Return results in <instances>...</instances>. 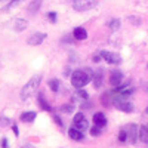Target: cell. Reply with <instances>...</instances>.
Instances as JSON below:
<instances>
[{"instance_id":"8992f818","label":"cell","mask_w":148,"mask_h":148,"mask_svg":"<svg viewBox=\"0 0 148 148\" xmlns=\"http://www.w3.org/2000/svg\"><path fill=\"white\" fill-rule=\"evenodd\" d=\"M101 58L105 59L108 64H120V56L117 53H113V52H108V51H102L101 52Z\"/></svg>"},{"instance_id":"7c38bea8","label":"cell","mask_w":148,"mask_h":148,"mask_svg":"<svg viewBox=\"0 0 148 148\" xmlns=\"http://www.w3.org/2000/svg\"><path fill=\"white\" fill-rule=\"evenodd\" d=\"M93 123H95V126H99V127H104L107 125V119L102 113H95L93 116Z\"/></svg>"},{"instance_id":"484cf974","label":"cell","mask_w":148,"mask_h":148,"mask_svg":"<svg viewBox=\"0 0 148 148\" xmlns=\"http://www.w3.org/2000/svg\"><path fill=\"white\" fill-rule=\"evenodd\" d=\"M47 16H49V19H51V22H55L56 21V14H55V12H49Z\"/></svg>"},{"instance_id":"52a82bcc","label":"cell","mask_w":148,"mask_h":148,"mask_svg":"<svg viewBox=\"0 0 148 148\" xmlns=\"http://www.w3.org/2000/svg\"><path fill=\"white\" fill-rule=\"evenodd\" d=\"M45 39H46V34H45V33H34V34H31V36H30V39H28V45H31V46L42 45Z\"/></svg>"},{"instance_id":"f546056e","label":"cell","mask_w":148,"mask_h":148,"mask_svg":"<svg viewBox=\"0 0 148 148\" xmlns=\"http://www.w3.org/2000/svg\"><path fill=\"white\" fill-rule=\"evenodd\" d=\"M12 129H14V133H15L16 136H18V135H19V132H18V127H16V125H14V126H12Z\"/></svg>"},{"instance_id":"7402d4cb","label":"cell","mask_w":148,"mask_h":148,"mask_svg":"<svg viewBox=\"0 0 148 148\" xmlns=\"http://www.w3.org/2000/svg\"><path fill=\"white\" fill-rule=\"evenodd\" d=\"M76 98L86 101V99H88V92H86V90H82V89H79V90L76 92Z\"/></svg>"},{"instance_id":"d6986e66","label":"cell","mask_w":148,"mask_h":148,"mask_svg":"<svg viewBox=\"0 0 148 148\" xmlns=\"http://www.w3.org/2000/svg\"><path fill=\"white\" fill-rule=\"evenodd\" d=\"M101 101H102V104H104V105L111 104V102H113V93H104V95H102V98H101Z\"/></svg>"},{"instance_id":"ac0fdd59","label":"cell","mask_w":148,"mask_h":148,"mask_svg":"<svg viewBox=\"0 0 148 148\" xmlns=\"http://www.w3.org/2000/svg\"><path fill=\"white\" fill-rule=\"evenodd\" d=\"M27 27V22L24 21V19H16L15 21V25H14V28L16 30V31H21V30H24Z\"/></svg>"},{"instance_id":"5bb4252c","label":"cell","mask_w":148,"mask_h":148,"mask_svg":"<svg viewBox=\"0 0 148 148\" xmlns=\"http://www.w3.org/2000/svg\"><path fill=\"white\" fill-rule=\"evenodd\" d=\"M34 119H36V113H34V111H25V113L21 114V121H24V123H30Z\"/></svg>"},{"instance_id":"603a6c76","label":"cell","mask_w":148,"mask_h":148,"mask_svg":"<svg viewBox=\"0 0 148 148\" xmlns=\"http://www.w3.org/2000/svg\"><path fill=\"white\" fill-rule=\"evenodd\" d=\"M119 141H120V142L127 141V133H126V130H120V133H119Z\"/></svg>"},{"instance_id":"cb8c5ba5","label":"cell","mask_w":148,"mask_h":148,"mask_svg":"<svg viewBox=\"0 0 148 148\" xmlns=\"http://www.w3.org/2000/svg\"><path fill=\"white\" fill-rule=\"evenodd\" d=\"M90 135H92V136H98V135H101V127L99 126H93L92 130H90Z\"/></svg>"},{"instance_id":"ffe728a7","label":"cell","mask_w":148,"mask_h":148,"mask_svg":"<svg viewBox=\"0 0 148 148\" xmlns=\"http://www.w3.org/2000/svg\"><path fill=\"white\" fill-rule=\"evenodd\" d=\"M108 27L113 30V31L119 30V28H120V19H111V21L108 22Z\"/></svg>"},{"instance_id":"5b68a950","label":"cell","mask_w":148,"mask_h":148,"mask_svg":"<svg viewBox=\"0 0 148 148\" xmlns=\"http://www.w3.org/2000/svg\"><path fill=\"white\" fill-rule=\"evenodd\" d=\"M127 133V141L130 144H136V139H138V133H139V127L135 125V123H132V125L129 126V129L126 130Z\"/></svg>"},{"instance_id":"277c9868","label":"cell","mask_w":148,"mask_h":148,"mask_svg":"<svg viewBox=\"0 0 148 148\" xmlns=\"http://www.w3.org/2000/svg\"><path fill=\"white\" fill-rule=\"evenodd\" d=\"M73 121H74V127H77L79 130H86L89 127V121L84 117L83 113H77L76 116H74Z\"/></svg>"},{"instance_id":"1f68e13d","label":"cell","mask_w":148,"mask_h":148,"mask_svg":"<svg viewBox=\"0 0 148 148\" xmlns=\"http://www.w3.org/2000/svg\"><path fill=\"white\" fill-rule=\"evenodd\" d=\"M99 56H96V55H93V62H99Z\"/></svg>"},{"instance_id":"f1b7e54d","label":"cell","mask_w":148,"mask_h":148,"mask_svg":"<svg viewBox=\"0 0 148 148\" xmlns=\"http://www.w3.org/2000/svg\"><path fill=\"white\" fill-rule=\"evenodd\" d=\"M2 148H8V139L6 138L2 139Z\"/></svg>"},{"instance_id":"d4e9b609","label":"cell","mask_w":148,"mask_h":148,"mask_svg":"<svg viewBox=\"0 0 148 148\" xmlns=\"http://www.w3.org/2000/svg\"><path fill=\"white\" fill-rule=\"evenodd\" d=\"M61 110L65 111V113H71V111L74 110V107H73V105H70V104H67V105H62V107H61Z\"/></svg>"},{"instance_id":"44dd1931","label":"cell","mask_w":148,"mask_h":148,"mask_svg":"<svg viewBox=\"0 0 148 148\" xmlns=\"http://www.w3.org/2000/svg\"><path fill=\"white\" fill-rule=\"evenodd\" d=\"M49 88H51L52 89V92H58L59 90V82L58 80H51V82H49Z\"/></svg>"},{"instance_id":"4316f807","label":"cell","mask_w":148,"mask_h":148,"mask_svg":"<svg viewBox=\"0 0 148 148\" xmlns=\"http://www.w3.org/2000/svg\"><path fill=\"white\" fill-rule=\"evenodd\" d=\"M21 2H24V0H12V2L8 5V8H14V6H16L18 3H21Z\"/></svg>"},{"instance_id":"8fae6325","label":"cell","mask_w":148,"mask_h":148,"mask_svg":"<svg viewBox=\"0 0 148 148\" xmlns=\"http://www.w3.org/2000/svg\"><path fill=\"white\" fill-rule=\"evenodd\" d=\"M73 36L76 40H84L86 37H88V31H86L83 27H76L73 31Z\"/></svg>"},{"instance_id":"e0dca14e","label":"cell","mask_w":148,"mask_h":148,"mask_svg":"<svg viewBox=\"0 0 148 148\" xmlns=\"http://www.w3.org/2000/svg\"><path fill=\"white\" fill-rule=\"evenodd\" d=\"M40 5H42V0H34V2H31L30 6H28V12L30 14H36V12L40 9Z\"/></svg>"},{"instance_id":"4fadbf2b","label":"cell","mask_w":148,"mask_h":148,"mask_svg":"<svg viewBox=\"0 0 148 148\" xmlns=\"http://www.w3.org/2000/svg\"><path fill=\"white\" fill-rule=\"evenodd\" d=\"M68 136H70L71 139H74V141H82V139L84 138V136H83V132L79 130L77 127L70 129V130H68Z\"/></svg>"},{"instance_id":"7a4b0ae2","label":"cell","mask_w":148,"mask_h":148,"mask_svg":"<svg viewBox=\"0 0 148 148\" xmlns=\"http://www.w3.org/2000/svg\"><path fill=\"white\" fill-rule=\"evenodd\" d=\"M40 80H42L40 76H36V77H33L25 86H24V89H22V92H21V98H22V99H27V98L36 90V88L39 86Z\"/></svg>"},{"instance_id":"ba28073f","label":"cell","mask_w":148,"mask_h":148,"mask_svg":"<svg viewBox=\"0 0 148 148\" xmlns=\"http://www.w3.org/2000/svg\"><path fill=\"white\" fill-rule=\"evenodd\" d=\"M102 79H104V70H101V68L95 70L93 76H92V80H93V86L96 89H99L102 86Z\"/></svg>"},{"instance_id":"2e32d148","label":"cell","mask_w":148,"mask_h":148,"mask_svg":"<svg viewBox=\"0 0 148 148\" xmlns=\"http://www.w3.org/2000/svg\"><path fill=\"white\" fill-rule=\"evenodd\" d=\"M139 138L142 142L148 145V126H141L139 127Z\"/></svg>"},{"instance_id":"9a60e30c","label":"cell","mask_w":148,"mask_h":148,"mask_svg":"<svg viewBox=\"0 0 148 148\" xmlns=\"http://www.w3.org/2000/svg\"><path fill=\"white\" fill-rule=\"evenodd\" d=\"M37 99H39V104H40V107H42L45 111H52V107L49 105V102H46V99H45L43 93H40L39 96H37Z\"/></svg>"},{"instance_id":"9c48e42d","label":"cell","mask_w":148,"mask_h":148,"mask_svg":"<svg viewBox=\"0 0 148 148\" xmlns=\"http://www.w3.org/2000/svg\"><path fill=\"white\" fill-rule=\"evenodd\" d=\"M121 79H123V74L119 70H113V71H111V74H110V83L113 86H119Z\"/></svg>"},{"instance_id":"836d02e7","label":"cell","mask_w":148,"mask_h":148,"mask_svg":"<svg viewBox=\"0 0 148 148\" xmlns=\"http://www.w3.org/2000/svg\"><path fill=\"white\" fill-rule=\"evenodd\" d=\"M147 113H148V108H147Z\"/></svg>"},{"instance_id":"d6a6232c","label":"cell","mask_w":148,"mask_h":148,"mask_svg":"<svg viewBox=\"0 0 148 148\" xmlns=\"http://www.w3.org/2000/svg\"><path fill=\"white\" fill-rule=\"evenodd\" d=\"M53 119H55V121H56V123H59V126H62V121H61L58 117H53Z\"/></svg>"},{"instance_id":"4dcf8cb0","label":"cell","mask_w":148,"mask_h":148,"mask_svg":"<svg viewBox=\"0 0 148 148\" xmlns=\"http://www.w3.org/2000/svg\"><path fill=\"white\" fill-rule=\"evenodd\" d=\"M129 19L135 22V25H138V24H139V19H138V18H129Z\"/></svg>"},{"instance_id":"30bf717a","label":"cell","mask_w":148,"mask_h":148,"mask_svg":"<svg viewBox=\"0 0 148 148\" xmlns=\"http://www.w3.org/2000/svg\"><path fill=\"white\" fill-rule=\"evenodd\" d=\"M114 105H116V108H119L120 111H125V113H132L133 111V105L126 101H116Z\"/></svg>"},{"instance_id":"3957f363","label":"cell","mask_w":148,"mask_h":148,"mask_svg":"<svg viewBox=\"0 0 148 148\" xmlns=\"http://www.w3.org/2000/svg\"><path fill=\"white\" fill-rule=\"evenodd\" d=\"M96 3H98V0H74L73 8L77 12H84V10H89L93 6H96Z\"/></svg>"},{"instance_id":"83f0119b","label":"cell","mask_w":148,"mask_h":148,"mask_svg":"<svg viewBox=\"0 0 148 148\" xmlns=\"http://www.w3.org/2000/svg\"><path fill=\"white\" fill-rule=\"evenodd\" d=\"M0 125H2V126H6V125H9V120H8L6 117H2V119H0Z\"/></svg>"},{"instance_id":"6da1fadb","label":"cell","mask_w":148,"mask_h":148,"mask_svg":"<svg viewBox=\"0 0 148 148\" xmlns=\"http://www.w3.org/2000/svg\"><path fill=\"white\" fill-rule=\"evenodd\" d=\"M93 74L90 73L89 68H84V70H76L73 73L71 76V84L74 86V88L77 89H82L83 86H86L89 83V80L92 79Z\"/></svg>"}]
</instances>
